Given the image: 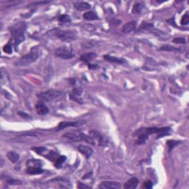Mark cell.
Wrapping results in <instances>:
<instances>
[{"label":"cell","instance_id":"cell-1","mask_svg":"<svg viewBox=\"0 0 189 189\" xmlns=\"http://www.w3.org/2000/svg\"><path fill=\"white\" fill-rule=\"evenodd\" d=\"M63 137L68 139V140H71L73 142H78V141H85L88 143L91 144V145H94L95 142L92 137L89 135L83 134V133L80 132H67L65 133L63 135Z\"/></svg>","mask_w":189,"mask_h":189},{"label":"cell","instance_id":"cell-2","mask_svg":"<svg viewBox=\"0 0 189 189\" xmlns=\"http://www.w3.org/2000/svg\"><path fill=\"white\" fill-rule=\"evenodd\" d=\"M24 24H18L13 26L10 30L12 35L14 39V46L17 49V47L24 40Z\"/></svg>","mask_w":189,"mask_h":189},{"label":"cell","instance_id":"cell-3","mask_svg":"<svg viewBox=\"0 0 189 189\" xmlns=\"http://www.w3.org/2000/svg\"><path fill=\"white\" fill-rule=\"evenodd\" d=\"M38 58V52L36 49H32L30 52L21 57L16 62V66H28L32 63L35 62Z\"/></svg>","mask_w":189,"mask_h":189},{"label":"cell","instance_id":"cell-4","mask_svg":"<svg viewBox=\"0 0 189 189\" xmlns=\"http://www.w3.org/2000/svg\"><path fill=\"white\" fill-rule=\"evenodd\" d=\"M54 34L57 38L63 41H72L76 38L77 33L73 30H54Z\"/></svg>","mask_w":189,"mask_h":189},{"label":"cell","instance_id":"cell-5","mask_svg":"<svg viewBox=\"0 0 189 189\" xmlns=\"http://www.w3.org/2000/svg\"><path fill=\"white\" fill-rule=\"evenodd\" d=\"M61 94V92L57 89H49L45 92H41L38 94V98L41 101H51L57 97H59Z\"/></svg>","mask_w":189,"mask_h":189},{"label":"cell","instance_id":"cell-6","mask_svg":"<svg viewBox=\"0 0 189 189\" xmlns=\"http://www.w3.org/2000/svg\"><path fill=\"white\" fill-rule=\"evenodd\" d=\"M171 130L168 127H162V128H157V127H150L145 129L139 130V132H142L146 135L152 134H159V137H162L165 134H167Z\"/></svg>","mask_w":189,"mask_h":189},{"label":"cell","instance_id":"cell-7","mask_svg":"<svg viewBox=\"0 0 189 189\" xmlns=\"http://www.w3.org/2000/svg\"><path fill=\"white\" fill-rule=\"evenodd\" d=\"M55 55L58 58H63V59H69L74 57V53L72 49L65 46L58 48L55 50Z\"/></svg>","mask_w":189,"mask_h":189},{"label":"cell","instance_id":"cell-8","mask_svg":"<svg viewBox=\"0 0 189 189\" xmlns=\"http://www.w3.org/2000/svg\"><path fill=\"white\" fill-rule=\"evenodd\" d=\"M89 136L92 137L94 142H97L98 143V145L103 146V145H105L106 144V140L104 138V137L102 134H100V133L96 131V130H92V131H90Z\"/></svg>","mask_w":189,"mask_h":189},{"label":"cell","instance_id":"cell-9","mask_svg":"<svg viewBox=\"0 0 189 189\" xmlns=\"http://www.w3.org/2000/svg\"><path fill=\"white\" fill-rule=\"evenodd\" d=\"M85 123V121L83 120H78V121H72V122H61L58 125L56 128V131H61L67 127H78L82 126Z\"/></svg>","mask_w":189,"mask_h":189},{"label":"cell","instance_id":"cell-10","mask_svg":"<svg viewBox=\"0 0 189 189\" xmlns=\"http://www.w3.org/2000/svg\"><path fill=\"white\" fill-rule=\"evenodd\" d=\"M99 188L103 189H119L120 188V185L119 182H111V181H104L102 182L99 185Z\"/></svg>","mask_w":189,"mask_h":189},{"label":"cell","instance_id":"cell-11","mask_svg":"<svg viewBox=\"0 0 189 189\" xmlns=\"http://www.w3.org/2000/svg\"><path fill=\"white\" fill-rule=\"evenodd\" d=\"M35 110H36L37 113L38 114H41V115H44V114H47L49 112V109L47 108V106L43 103L42 101H39L35 104Z\"/></svg>","mask_w":189,"mask_h":189},{"label":"cell","instance_id":"cell-12","mask_svg":"<svg viewBox=\"0 0 189 189\" xmlns=\"http://www.w3.org/2000/svg\"><path fill=\"white\" fill-rule=\"evenodd\" d=\"M139 184V180L137 177H132L126 182L124 188L126 189H134L137 187Z\"/></svg>","mask_w":189,"mask_h":189},{"label":"cell","instance_id":"cell-13","mask_svg":"<svg viewBox=\"0 0 189 189\" xmlns=\"http://www.w3.org/2000/svg\"><path fill=\"white\" fill-rule=\"evenodd\" d=\"M78 149L82 154H83V155L86 157V158L90 157V156L92 155V148H89V147H88V146H86V145H78Z\"/></svg>","mask_w":189,"mask_h":189},{"label":"cell","instance_id":"cell-14","mask_svg":"<svg viewBox=\"0 0 189 189\" xmlns=\"http://www.w3.org/2000/svg\"><path fill=\"white\" fill-rule=\"evenodd\" d=\"M74 7L76 10H80V11H83V10H87L90 9L91 6L89 3L84 2V1H78V2L74 3Z\"/></svg>","mask_w":189,"mask_h":189},{"label":"cell","instance_id":"cell-15","mask_svg":"<svg viewBox=\"0 0 189 189\" xmlns=\"http://www.w3.org/2000/svg\"><path fill=\"white\" fill-rule=\"evenodd\" d=\"M136 27V22L135 21H129L125 24L122 27V32L124 33H129V32H132L133 30L135 29Z\"/></svg>","mask_w":189,"mask_h":189},{"label":"cell","instance_id":"cell-16","mask_svg":"<svg viewBox=\"0 0 189 189\" xmlns=\"http://www.w3.org/2000/svg\"><path fill=\"white\" fill-rule=\"evenodd\" d=\"M105 60L108 61H110V62H113V63H123L125 62V60L123 59V58H116V57L114 56H111V55H105L103 56Z\"/></svg>","mask_w":189,"mask_h":189},{"label":"cell","instance_id":"cell-17","mask_svg":"<svg viewBox=\"0 0 189 189\" xmlns=\"http://www.w3.org/2000/svg\"><path fill=\"white\" fill-rule=\"evenodd\" d=\"M42 165V162L38 159H29L27 162V167H38L41 168Z\"/></svg>","mask_w":189,"mask_h":189},{"label":"cell","instance_id":"cell-18","mask_svg":"<svg viewBox=\"0 0 189 189\" xmlns=\"http://www.w3.org/2000/svg\"><path fill=\"white\" fill-rule=\"evenodd\" d=\"M27 173L29 174H40L43 173V170L41 168H38V167H27Z\"/></svg>","mask_w":189,"mask_h":189},{"label":"cell","instance_id":"cell-19","mask_svg":"<svg viewBox=\"0 0 189 189\" xmlns=\"http://www.w3.org/2000/svg\"><path fill=\"white\" fill-rule=\"evenodd\" d=\"M83 18L86 20H98L99 17L93 11H89L86 12L83 14Z\"/></svg>","mask_w":189,"mask_h":189},{"label":"cell","instance_id":"cell-20","mask_svg":"<svg viewBox=\"0 0 189 189\" xmlns=\"http://www.w3.org/2000/svg\"><path fill=\"white\" fill-rule=\"evenodd\" d=\"M7 157L10 159V162H12L13 163L18 162V159H19V155L16 152H14V151H10V152L7 153Z\"/></svg>","mask_w":189,"mask_h":189},{"label":"cell","instance_id":"cell-21","mask_svg":"<svg viewBox=\"0 0 189 189\" xmlns=\"http://www.w3.org/2000/svg\"><path fill=\"white\" fill-rule=\"evenodd\" d=\"M96 56H97V54L94 53V52H89V53H86L84 55H81L80 59L82 61H85V62H88V61H91L92 58H95Z\"/></svg>","mask_w":189,"mask_h":189},{"label":"cell","instance_id":"cell-22","mask_svg":"<svg viewBox=\"0 0 189 189\" xmlns=\"http://www.w3.org/2000/svg\"><path fill=\"white\" fill-rule=\"evenodd\" d=\"M66 157H65V156H61V157L57 158V159L55 162V166L57 168H61L62 164L65 162V160H66Z\"/></svg>","mask_w":189,"mask_h":189},{"label":"cell","instance_id":"cell-23","mask_svg":"<svg viewBox=\"0 0 189 189\" xmlns=\"http://www.w3.org/2000/svg\"><path fill=\"white\" fill-rule=\"evenodd\" d=\"M58 21L61 24H66V23L71 22V18L68 15L63 14L61 16H60L59 18H58Z\"/></svg>","mask_w":189,"mask_h":189},{"label":"cell","instance_id":"cell-24","mask_svg":"<svg viewBox=\"0 0 189 189\" xmlns=\"http://www.w3.org/2000/svg\"><path fill=\"white\" fill-rule=\"evenodd\" d=\"M142 8V6L140 3H135L134 5L133 6L132 13H140Z\"/></svg>","mask_w":189,"mask_h":189},{"label":"cell","instance_id":"cell-25","mask_svg":"<svg viewBox=\"0 0 189 189\" xmlns=\"http://www.w3.org/2000/svg\"><path fill=\"white\" fill-rule=\"evenodd\" d=\"M160 50H165V51H179V49L178 48L172 47V46H169V45H165L161 47Z\"/></svg>","mask_w":189,"mask_h":189},{"label":"cell","instance_id":"cell-26","mask_svg":"<svg viewBox=\"0 0 189 189\" xmlns=\"http://www.w3.org/2000/svg\"><path fill=\"white\" fill-rule=\"evenodd\" d=\"M3 51H4L5 53L11 54L12 52H13V48H12L11 44H10V43H8L7 44L4 45V47H3Z\"/></svg>","mask_w":189,"mask_h":189},{"label":"cell","instance_id":"cell-27","mask_svg":"<svg viewBox=\"0 0 189 189\" xmlns=\"http://www.w3.org/2000/svg\"><path fill=\"white\" fill-rule=\"evenodd\" d=\"M179 142L174 141V140H168V141L167 142V145H168V151H171V150L172 149L173 147L175 146V145H176L177 144H179Z\"/></svg>","mask_w":189,"mask_h":189},{"label":"cell","instance_id":"cell-28","mask_svg":"<svg viewBox=\"0 0 189 189\" xmlns=\"http://www.w3.org/2000/svg\"><path fill=\"white\" fill-rule=\"evenodd\" d=\"M188 21H189V16H188V13H186L182 17V19H181V24H182V25L188 24Z\"/></svg>","mask_w":189,"mask_h":189},{"label":"cell","instance_id":"cell-29","mask_svg":"<svg viewBox=\"0 0 189 189\" xmlns=\"http://www.w3.org/2000/svg\"><path fill=\"white\" fill-rule=\"evenodd\" d=\"M7 182L8 184H10V185H21V184L22 183L21 181L17 180V179H8V180L7 181Z\"/></svg>","mask_w":189,"mask_h":189},{"label":"cell","instance_id":"cell-30","mask_svg":"<svg viewBox=\"0 0 189 189\" xmlns=\"http://www.w3.org/2000/svg\"><path fill=\"white\" fill-rule=\"evenodd\" d=\"M173 42L176 43V44H185L186 40L184 38H176L173 40Z\"/></svg>","mask_w":189,"mask_h":189},{"label":"cell","instance_id":"cell-31","mask_svg":"<svg viewBox=\"0 0 189 189\" xmlns=\"http://www.w3.org/2000/svg\"><path fill=\"white\" fill-rule=\"evenodd\" d=\"M34 151H35L36 153H38V154H42L43 152L45 151V148L44 147H36V148H32Z\"/></svg>","mask_w":189,"mask_h":189},{"label":"cell","instance_id":"cell-32","mask_svg":"<svg viewBox=\"0 0 189 189\" xmlns=\"http://www.w3.org/2000/svg\"><path fill=\"white\" fill-rule=\"evenodd\" d=\"M152 185H153L152 182L150 180L145 181V182H144V187H145V188H152Z\"/></svg>","mask_w":189,"mask_h":189},{"label":"cell","instance_id":"cell-33","mask_svg":"<svg viewBox=\"0 0 189 189\" xmlns=\"http://www.w3.org/2000/svg\"><path fill=\"white\" fill-rule=\"evenodd\" d=\"M18 114H19L20 116H21V117H24V118H30V116H29L28 114H25V113H24V112H22V111H18Z\"/></svg>","mask_w":189,"mask_h":189},{"label":"cell","instance_id":"cell-34","mask_svg":"<svg viewBox=\"0 0 189 189\" xmlns=\"http://www.w3.org/2000/svg\"><path fill=\"white\" fill-rule=\"evenodd\" d=\"M78 188H91V187L88 186V185H83L82 183H79L78 184Z\"/></svg>","mask_w":189,"mask_h":189},{"label":"cell","instance_id":"cell-35","mask_svg":"<svg viewBox=\"0 0 189 189\" xmlns=\"http://www.w3.org/2000/svg\"><path fill=\"white\" fill-rule=\"evenodd\" d=\"M88 67H89V69H96V68H97L98 66L96 64H89L88 65Z\"/></svg>","mask_w":189,"mask_h":189}]
</instances>
